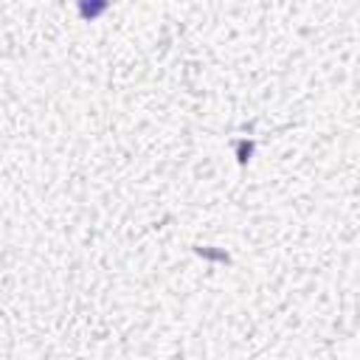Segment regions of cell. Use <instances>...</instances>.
<instances>
[{
    "label": "cell",
    "instance_id": "obj_1",
    "mask_svg": "<svg viewBox=\"0 0 360 360\" xmlns=\"http://www.w3.org/2000/svg\"><path fill=\"white\" fill-rule=\"evenodd\" d=\"M107 6H110V0H76L79 17H82V20H87V22L98 20V17L107 11Z\"/></svg>",
    "mask_w": 360,
    "mask_h": 360
}]
</instances>
